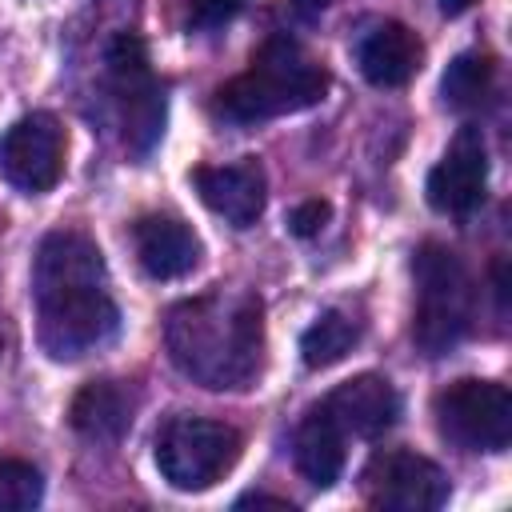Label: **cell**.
<instances>
[{
    "mask_svg": "<svg viewBox=\"0 0 512 512\" xmlns=\"http://www.w3.org/2000/svg\"><path fill=\"white\" fill-rule=\"evenodd\" d=\"M32 300L40 348L52 360H80L112 340L120 312L108 296V268L92 236L56 228L32 260Z\"/></svg>",
    "mask_w": 512,
    "mask_h": 512,
    "instance_id": "obj_1",
    "label": "cell"
},
{
    "mask_svg": "<svg viewBox=\"0 0 512 512\" xmlns=\"http://www.w3.org/2000/svg\"><path fill=\"white\" fill-rule=\"evenodd\" d=\"M172 364L204 388H248L264 364V304L240 288H212L168 312Z\"/></svg>",
    "mask_w": 512,
    "mask_h": 512,
    "instance_id": "obj_2",
    "label": "cell"
},
{
    "mask_svg": "<svg viewBox=\"0 0 512 512\" xmlns=\"http://www.w3.org/2000/svg\"><path fill=\"white\" fill-rule=\"evenodd\" d=\"M328 92V68L304 52L292 36H268L256 52L248 72L228 80L216 92V112L236 124L272 120L284 112H304L320 104Z\"/></svg>",
    "mask_w": 512,
    "mask_h": 512,
    "instance_id": "obj_3",
    "label": "cell"
},
{
    "mask_svg": "<svg viewBox=\"0 0 512 512\" xmlns=\"http://www.w3.org/2000/svg\"><path fill=\"white\" fill-rule=\"evenodd\" d=\"M416 276V312L412 340L424 356H448L468 332L476 316V288L464 260L436 240H424L412 256Z\"/></svg>",
    "mask_w": 512,
    "mask_h": 512,
    "instance_id": "obj_4",
    "label": "cell"
},
{
    "mask_svg": "<svg viewBox=\"0 0 512 512\" xmlns=\"http://www.w3.org/2000/svg\"><path fill=\"white\" fill-rule=\"evenodd\" d=\"M240 460V432L204 416H172L156 432V468L180 492H204Z\"/></svg>",
    "mask_w": 512,
    "mask_h": 512,
    "instance_id": "obj_5",
    "label": "cell"
},
{
    "mask_svg": "<svg viewBox=\"0 0 512 512\" xmlns=\"http://www.w3.org/2000/svg\"><path fill=\"white\" fill-rule=\"evenodd\" d=\"M436 428L464 452H504L512 444V396L496 380L464 376L432 396Z\"/></svg>",
    "mask_w": 512,
    "mask_h": 512,
    "instance_id": "obj_6",
    "label": "cell"
},
{
    "mask_svg": "<svg viewBox=\"0 0 512 512\" xmlns=\"http://www.w3.org/2000/svg\"><path fill=\"white\" fill-rule=\"evenodd\" d=\"M104 64H108L112 96L120 104L124 144L136 156H148L152 144L164 132V88L152 76L144 40L136 32H116L112 44H108V52H104Z\"/></svg>",
    "mask_w": 512,
    "mask_h": 512,
    "instance_id": "obj_7",
    "label": "cell"
},
{
    "mask_svg": "<svg viewBox=\"0 0 512 512\" xmlns=\"http://www.w3.org/2000/svg\"><path fill=\"white\" fill-rule=\"evenodd\" d=\"M360 496L384 512H432L448 500V476L436 460L420 452L388 448L364 464Z\"/></svg>",
    "mask_w": 512,
    "mask_h": 512,
    "instance_id": "obj_8",
    "label": "cell"
},
{
    "mask_svg": "<svg viewBox=\"0 0 512 512\" xmlns=\"http://www.w3.org/2000/svg\"><path fill=\"white\" fill-rule=\"evenodd\" d=\"M64 152H68L64 124L52 112H28L0 136V176L20 192L40 196L60 184Z\"/></svg>",
    "mask_w": 512,
    "mask_h": 512,
    "instance_id": "obj_9",
    "label": "cell"
},
{
    "mask_svg": "<svg viewBox=\"0 0 512 512\" xmlns=\"http://www.w3.org/2000/svg\"><path fill=\"white\" fill-rule=\"evenodd\" d=\"M484 188H488V144L476 124H464L452 136L444 160L428 172V204L444 216H464L480 208Z\"/></svg>",
    "mask_w": 512,
    "mask_h": 512,
    "instance_id": "obj_10",
    "label": "cell"
},
{
    "mask_svg": "<svg viewBox=\"0 0 512 512\" xmlns=\"http://www.w3.org/2000/svg\"><path fill=\"white\" fill-rule=\"evenodd\" d=\"M192 188L204 200V208L224 216L232 228H252L264 212V200H268L264 168L252 156H244L236 164H200V168H192Z\"/></svg>",
    "mask_w": 512,
    "mask_h": 512,
    "instance_id": "obj_11",
    "label": "cell"
},
{
    "mask_svg": "<svg viewBox=\"0 0 512 512\" xmlns=\"http://www.w3.org/2000/svg\"><path fill=\"white\" fill-rule=\"evenodd\" d=\"M320 408H324L344 432L364 436V440H376V436H384V432L396 424V416H400V396H396V388H392L384 376L360 372V376L336 384V388L324 396Z\"/></svg>",
    "mask_w": 512,
    "mask_h": 512,
    "instance_id": "obj_12",
    "label": "cell"
},
{
    "mask_svg": "<svg viewBox=\"0 0 512 512\" xmlns=\"http://www.w3.org/2000/svg\"><path fill=\"white\" fill-rule=\"evenodd\" d=\"M136 260L152 280H180L200 264V236L180 216H140L132 224Z\"/></svg>",
    "mask_w": 512,
    "mask_h": 512,
    "instance_id": "obj_13",
    "label": "cell"
},
{
    "mask_svg": "<svg viewBox=\"0 0 512 512\" xmlns=\"http://www.w3.org/2000/svg\"><path fill=\"white\" fill-rule=\"evenodd\" d=\"M140 408V392L128 380H88L72 404H68V420L84 440L96 444H116Z\"/></svg>",
    "mask_w": 512,
    "mask_h": 512,
    "instance_id": "obj_14",
    "label": "cell"
},
{
    "mask_svg": "<svg viewBox=\"0 0 512 512\" xmlns=\"http://www.w3.org/2000/svg\"><path fill=\"white\" fill-rule=\"evenodd\" d=\"M356 64H360L368 84H376V88H404L420 72V64H424V44H420V36L408 24L380 20L372 32H364V40L356 48Z\"/></svg>",
    "mask_w": 512,
    "mask_h": 512,
    "instance_id": "obj_15",
    "label": "cell"
},
{
    "mask_svg": "<svg viewBox=\"0 0 512 512\" xmlns=\"http://www.w3.org/2000/svg\"><path fill=\"white\" fill-rule=\"evenodd\" d=\"M296 468L312 488H332L344 468V428L324 408H312L296 428Z\"/></svg>",
    "mask_w": 512,
    "mask_h": 512,
    "instance_id": "obj_16",
    "label": "cell"
},
{
    "mask_svg": "<svg viewBox=\"0 0 512 512\" xmlns=\"http://www.w3.org/2000/svg\"><path fill=\"white\" fill-rule=\"evenodd\" d=\"M360 316H352L348 308H324L300 336V356L308 368H332L340 364L356 344H360Z\"/></svg>",
    "mask_w": 512,
    "mask_h": 512,
    "instance_id": "obj_17",
    "label": "cell"
},
{
    "mask_svg": "<svg viewBox=\"0 0 512 512\" xmlns=\"http://www.w3.org/2000/svg\"><path fill=\"white\" fill-rule=\"evenodd\" d=\"M496 88V56L492 52H460L440 80V96L448 108L456 112H472L480 104H488Z\"/></svg>",
    "mask_w": 512,
    "mask_h": 512,
    "instance_id": "obj_18",
    "label": "cell"
},
{
    "mask_svg": "<svg viewBox=\"0 0 512 512\" xmlns=\"http://www.w3.org/2000/svg\"><path fill=\"white\" fill-rule=\"evenodd\" d=\"M44 496V480L28 460L0 456V512H24L36 508Z\"/></svg>",
    "mask_w": 512,
    "mask_h": 512,
    "instance_id": "obj_19",
    "label": "cell"
},
{
    "mask_svg": "<svg viewBox=\"0 0 512 512\" xmlns=\"http://www.w3.org/2000/svg\"><path fill=\"white\" fill-rule=\"evenodd\" d=\"M328 216H332V204L328 200H304V204H296L288 212V232L300 236V240H308V236H316L328 224Z\"/></svg>",
    "mask_w": 512,
    "mask_h": 512,
    "instance_id": "obj_20",
    "label": "cell"
},
{
    "mask_svg": "<svg viewBox=\"0 0 512 512\" xmlns=\"http://www.w3.org/2000/svg\"><path fill=\"white\" fill-rule=\"evenodd\" d=\"M240 8H244V0H188V24L192 28H220Z\"/></svg>",
    "mask_w": 512,
    "mask_h": 512,
    "instance_id": "obj_21",
    "label": "cell"
},
{
    "mask_svg": "<svg viewBox=\"0 0 512 512\" xmlns=\"http://www.w3.org/2000/svg\"><path fill=\"white\" fill-rule=\"evenodd\" d=\"M236 508H288V512H292L288 500H280V496H264V492H248V496H240Z\"/></svg>",
    "mask_w": 512,
    "mask_h": 512,
    "instance_id": "obj_22",
    "label": "cell"
},
{
    "mask_svg": "<svg viewBox=\"0 0 512 512\" xmlns=\"http://www.w3.org/2000/svg\"><path fill=\"white\" fill-rule=\"evenodd\" d=\"M292 8H296V16H304V20H316L332 0H288Z\"/></svg>",
    "mask_w": 512,
    "mask_h": 512,
    "instance_id": "obj_23",
    "label": "cell"
},
{
    "mask_svg": "<svg viewBox=\"0 0 512 512\" xmlns=\"http://www.w3.org/2000/svg\"><path fill=\"white\" fill-rule=\"evenodd\" d=\"M476 0H440V12L444 16H460V12H468Z\"/></svg>",
    "mask_w": 512,
    "mask_h": 512,
    "instance_id": "obj_24",
    "label": "cell"
},
{
    "mask_svg": "<svg viewBox=\"0 0 512 512\" xmlns=\"http://www.w3.org/2000/svg\"><path fill=\"white\" fill-rule=\"evenodd\" d=\"M0 352H4V336H0Z\"/></svg>",
    "mask_w": 512,
    "mask_h": 512,
    "instance_id": "obj_25",
    "label": "cell"
}]
</instances>
